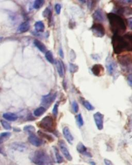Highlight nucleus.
Wrapping results in <instances>:
<instances>
[{"label":"nucleus","mask_w":132,"mask_h":165,"mask_svg":"<svg viewBox=\"0 0 132 165\" xmlns=\"http://www.w3.org/2000/svg\"><path fill=\"white\" fill-rule=\"evenodd\" d=\"M111 44L113 51L116 54L120 55L124 52H132V33L128 32L123 36L113 35Z\"/></svg>","instance_id":"1"},{"label":"nucleus","mask_w":132,"mask_h":165,"mask_svg":"<svg viewBox=\"0 0 132 165\" xmlns=\"http://www.w3.org/2000/svg\"><path fill=\"white\" fill-rule=\"evenodd\" d=\"M111 31L114 35L122 36L126 31L125 21L122 17L118 14L111 12L107 15Z\"/></svg>","instance_id":"2"},{"label":"nucleus","mask_w":132,"mask_h":165,"mask_svg":"<svg viewBox=\"0 0 132 165\" xmlns=\"http://www.w3.org/2000/svg\"><path fill=\"white\" fill-rule=\"evenodd\" d=\"M31 159L36 165H52L50 157L43 150H37L34 152Z\"/></svg>","instance_id":"3"},{"label":"nucleus","mask_w":132,"mask_h":165,"mask_svg":"<svg viewBox=\"0 0 132 165\" xmlns=\"http://www.w3.org/2000/svg\"><path fill=\"white\" fill-rule=\"evenodd\" d=\"M38 126L44 130L51 133H54L55 130L54 119L51 116H46L43 117L38 123Z\"/></svg>","instance_id":"4"},{"label":"nucleus","mask_w":132,"mask_h":165,"mask_svg":"<svg viewBox=\"0 0 132 165\" xmlns=\"http://www.w3.org/2000/svg\"><path fill=\"white\" fill-rule=\"evenodd\" d=\"M90 30L93 36L97 38H102L105 35V29L104 26L101 23H95L92 25Z\"/></svg>","instance_id":"5"},{"label":"nucleus","mask_w":132,"mask_h":165,"mask_svg":"<svg viewBox=\"0 0 132 165\" xmlns=\"http://www.w3.org/2000/svg\"><path fill=\"white\" fill-rule=\"evenodd\" d=\"M57 93H53L50 92L47 95L43 96L41 99V105L43 107L45 108H48L50 106L51 104L54 101L55 99L56 98Z\"/></svg>","instance_id":"6"},{"label":"nucleus","mask_w":132,"mask_h":165,"mask_svg":"<svg viewBox=\"0 0 132 165\" xmlns=\"http://www.w3.org/2000/svg\"><path fill=\"white\" fill-rule=\"evenodd\" d=\"M106 66L108 73L111 76H114L116 74L118 65L115 60L110 56L108 57L106 60Z\"/></svg>","instance_id":"7"},{"label":"nucleus","mask_w":132,"mask_h":165,"mask_svg":"<svg viewBox=\"0 0 132 165\" xmlns=\"http://www.w3.org/2000/svg\"><path fill=\"white\" fill-rule=\"evenodd\" d=\"M119 63L123 66H128L132 63V55L128 54L119 55L117 56Z\"/></svg>","instance_id":"8"},{"label":"nucleus","mask_w":132,"mask_h":165,"mask_svg":"<svg viewBox=\"0 0 132 165\" xmlns=\"http://www.w3.org/2000/svg\"><path fill=\"white\" fill-rule=\"evenodd\" d=\"M58 144L60 151L62 152V154L69 161H71L72 160V156L71 155L64 140H60L58 142Z\"/></svg>","instance_id":"9"},{"label":"nucleus","mask_w":132,"mask_h":165,"mask_svg":"<svg viewBox=\"0 0 132 165\" xmlns=\"http://www.w3.org/2000/svg\"><path fill=\"white\" fill-rule=\"evenodd\" d=\"M93 118L98 129L99 130H102L104 128V115L100 112H98L94 114Z\"/></svg>","instance_id":"10"},{"label":"nucleus","mask_w":132,"mask_h":165,"mask_svg":"<svg viewBox=\"0 0 132 165\" xmlns=\"http://www.w3.org/2000/svg\"><path fill=\"white\" fill-rule=\"evenodd\" d=\"M92 17L95 21L97 22V23H99L105 21L106 19L104 12L101 9L96 10L92 15Z\"/></svg>","instance_id":"11"},{"label":"nucleus","mask_w":132,"mask_h":165,"mask_svg":"<svg viewBox=\"0 0 132 165\" xmlns=\"http://www.w3.org/2000/svg\"><path fill=\"white\" fill-rule=\"evenodd\" d=\"M28 140L32 145L36 147H40L43 144V141L41 138H39V137L36 135L34 133L29 134Z\"/></svg>","instance_id":"12"},{"label":"nucleus","mask_w":132,"mask_h":165,"mask_svg":"<svg viewBox=\"0 0 132 165\" xmlns=\"http://www.w3.org/2000/svg\"><path fill=\"white\" fill-rule=\"evenodd\" d=\"M91 70L92 74L97 77L103 76L104 73V68L102 64H95L93 65Z\"/></svg>","instance_id":"13"},{"label":"nucleus","mask_w":132,"mask_h":165,"mask_svg":"<svg viewBox=\"0 0 132 165\" xmlns=\"http://www.w3.org/2000/svg\"><path fill=\"white\" fill-rule=\"evenodd\" d=\"M62 133L65 138L67 141L70 144H72V142L74 140V137L70 132V129L68 126H65L62 130Z\"/></svg>","instance_id":"14"},{"label":"nucleus","mask_w":132,"mask_h":165,"mask_svg":"<svg viewBox=\"0 0 132 165\" xmlns=\"http://www.w3.org/2000/svg\"><path fill=\"white\" fill-rule=\"evenodd\" d=\"M76 150L78 153L81 154L86 156L87 157H91L92 155L91 153L87 151V149L85 145L82 142H79L76 147Z\"/></svg>","instance_id":"15"},{"label":"nucleus","mask_w":132,"mask_h":165,"mask_svg":"<svg viewBox=\"0 0 132 165\" xmlns=\"http://www.w3.org/2000/svg\"><path fill=\"white\" fill-rule=\"evenodd\" d=\"M56 65L57 71L59 76L61 78H63L65 74V68L64 63L62 61L58 60L56 62Z\"/></svg>","instance_id":"16"},{"label":"nucleus","mask_w":132,"mask_h":165,"mask_svg":"<svg viewBox=\"0 0 132 165\" xmlns=\"http://www.w3.org/2000/svg\"><path fill=\"white\" fill-rule=\"evenodd\" d=\"M31 25L29 21H25L20 25L18 28L17 31L19 33H24L29 31Z\"/></svg>","instance_id":"17"},{"label":"nucleus","mask_w":132,"mask_h":165,"mask_svg":"<svg viewBox=\"0 0 132 165\" xmlns=\"http://www.w3.org/2000/svg\"><path fill=\"white\" fill-rule=\"evenodd\" d=\"M34 44L41 52H47V47L43 43L39 40L35 39L34 41Z\"/></svg>","instance_id":"18"},{"label":"nucleus","mask_w":132,"mask_h":165,"mask_svg":"<svg viewBox=\"0 0 132 165\" xmlns=\"http://www.w3.org/2000/svg\"><path fill=\"white\" fill-rule=\"evenodd\" d=\"M117 12L122 16H130L132 15V9L128 7H124L119 9Z\"/></svg>","instance_id":"19"},{"label":"nucleus","mask_w":132,"mask_h":165,"mask_svg":"<svg viewBox=\"0 0 132 165\" xmlns=\"http://www.w3.org/2000/svg\"><path fill=\"white\" fill-rule=\"evenodd\" d=\"M43 16L48 20L49 23H51L52 19V12L50 7H47L43 12Z\"/></svg>","instance_id":"20"},{"label":"nucleus","mask_w":132,"mask_h":165,"mask_svg":"<svg viewBox=\"0 0 132 165\" xmlns=\"http://www.w3.org/2000/svg\"><path fill=\"white\" fill-rule=\"evenodd\" d=\"M3 117L7 121H17L18 117L17 115L10 112L4 113L3 115Z\"/></svg>","instance_id":"21"},{"label":"nucleus","mask_w":132,"mask_h":165,"mask_svg":"<svg viewBox=\"0 0 132 165\" xmlns=\"http://www.w3.org/2000/svg\"><path fill=\"white\" fill-rule=\"evenodd\" d=\"M35 31L38 33H43L45 29V24L41 21H37L34 25Z\"/></svg>","instance_id":"22"},{"label":"nucleus","mask_w":132,"mask_h":165,"mask_svg":"<svg viewBox=\"0 0 132 165\" xmlns=\"http://www.w3.org/2000/svg\"><path fill=\"white\" fill-rule=\"evenodd\" d=\"M12 147L16 150L20 152L24 151L26 149V146L25 144L21 142H15L12 144Z\"/></svg>","instance_id":"23"},{"label":"nucleus","mask_w":132,"mask_h":165,"mask_svg":"<svg viewBox=\"0 0 132 165\" xmlns=\"http://www.w3.org/2000/svg\"><path fill=\"white\" fill-rule=\"evenodd\" d=\"M54 149V151L55 155L56 157V161L57 163L61 164L63 163L64 161V158L62 157V156L60 155V154L59 152L58 149L56 147H53Z\"/></svg>","instance_id":"24"},{"label":"nucleus","mask_w":132,"mask_h":165,"mask_svg":"<svg viewBox=\"0 0 132 165\" xmlns=\"http://www.w3.org/2000/svg\"><path fill=\"white\" fill-rule=\"evenodd\" d=\"M37 134H38L39 136H40L43 138H45L47 140H48L49 142H52L54 140V139L53 138L52 136L49 135V134H47L45 133L42 132L41 131L39 130L37 132Z\"/></svg>","instance_id":"25"},{"label":"nucleus","mask_w":132,"mask_h":165,"mask_svg":"<svg viewBox=\"0 0 132 165\" xmlns=\"http://www.w3.org/2000/svg\"><path fill=\"white\" fill-rule=\"evenodd\" d=\"M45 58L51 64H54L55 62L52 52L51 51H48L45 52Z\"/></svg>","instance_id":"26"},{"label":"nucleus","mask_w":132,"mask_h":165,"mask_svg":"<svg viewBox=\"0 0 132 165\" xmlns=\"http://www.w3.org/2000/svg\"><path fill=\"white\" fill-rule=\"evenodd\" d=\"M46 111V109L45 107H40L36 109H35L34 111V115L36 117H40L42 116Z\"/></svg>","instance_id":"27"},{"label":"nucleus","mask_w":132,"mask_h":165,"mask_svg":"<svg viewBox=\"0 0 132 165\" xmlns=\"http://www.w3.org/2000/svg\"><path fill=\"white\" fill-rule=\"evenodd\" d=\"M44 0H36L33 4V8L35 9H39L45 4Z\"/></svg>","instance_id":"28"},{"label":"nucleus","mask_w":132,"mask_h":165,"mask_svg":"<svg viewBox=\"0 0 132 165\" xmlns=\"http://www.w3.org/2000/svg\"><path fill=\"white\" fill-rule=\"evenodd\" d=\"M82 104L84 105V107L86 109L88 110V111H93L95 109V108L89 102L85 100H82Z\"/></svg>","instance_id":"29"},{"label":"nucleus","mask_w":132,"mask_h":165,"mask_svg":"<svg viewBox=\"0 0 132 165\" xmlns=\"http://www.w3.org/2000/svg\"><path fill=\"white\" fill-rule=\"evenodd\" d=\"M10 135L11 134L10 132H4L0 134V144L4 142L5 140H7Z\"/></svg>","instance_id":"30"},{"label":"nucleus","mask_w":132,"mask_h":165,"mask_svg":"<svg viewBox=\"0 0 132 165\" xmlns=\"http://www.w3.org/2000/svg\"><path fill=\"white\" fill-rule=\"evenodd\" d=\"M79 69V67L77 65L73 64L72 63H69V71L71 74H74L78 72Z\"/></svg>","instance_id":"31"},{"label":"nucleus","mask_w":132,"mask_h":165,"mask_svg":"<svg viewBox=\"0 0 132 165\" xmlns=\"http://www.w3.org/2000/svg\"><path fill=\"white\" fill-rule=\"evenodd\" d=\"M23 130L25 132L29 133V134H33L36 130L35 127L31 125H29L24 126Z\"/></svg>","instance_id":"32"},{"label":"nucleus","mask_w":132,"mask_h":165,"mask_svg":"<svg viewBox=\"0 0 132 165\" xmlns=\"http://www.w3.org/2000/svg\"><path fill=\"white\" fill-rule=\"evenodd\" d=\"M76 121H77V123H78V126H83V118L82 117V115L81 114H79L77 115V116H76Z\"/></svg>","instance_id":"33"},{"label":"nucleus","mask_w":132,"mask_h":165,"mask_svg":"<svg viewBox=\"0 0 132 165\" xmlns=\"http://www.w3.org/2000/svg\"><path fill=\"white\" fill-rule=\"evenodd\" d=\"M58 107H59V102H57L55 104L53 108L52 113L53 115H54V116L56 117L58 115Z\"/></svg>","instance_id":"34"},{"label":"nucleus","mask_w":132,"mask_h":165,"mask_svg":"<svg viewBox=\"0 0 132 165\" xmlns=\"http://www.w3.org/2000/svg\"><path fill=\"white\" fill-rule=\"evenodd\" d=\"M72 108L74 113H78L79 110V106L78 102L76 101H73L72 103Z\"/></svg>","instance_id":"35"},{"label":"nucleus","mask_w":132,"mask_h":165,"mask_svg":"<svg viewBox=\"0 0 132 165\" xmlns=\"http://www.w3.org/2000/svg\"><path fill=\"white\" fill-rule=\"evenodd\" d=\"M1 124H2V126H3L5 129L6 130H10L12 128V126L10 125V124L8 122H7L6 121H1Z\"/></svg>","instance_id":"36"},{"label":"nucleus","mask_w":132,"mask_h":165,"mask_svg":"<svg viewBox=\"0 0 132 165\" xmlns=\"http://www.w3.org/2000/svg\"><path fill=\"white\" fill-rule=\"evenodd\" d=\"M95 3H96V2H95V1H88V7L90 11L93 9L94 7H95Z\"/></svg>","instance_id":"37"},{"label":"nucleus","mask_w":132,"mask_h":165,"mask_svg":"<svg viewBox=\"0 0 132 165\" xmlns=\"http://www.w3.org/2000/svg\"><path fill=\"white\" fill-rule=\"evenodd\" d=\"M61 9H62V6L60 4H55V10L56 12V14L59 15L61 12Z\"/></svg>","instance_id":"38"},{"label":"nucleus","mask_w":132,"mask_h":165,"mask_svg":"<svg viewBox=\"0 0 132 165\" xmlns=\"http://www.w3.org/2000/svg\"><path fill=\"white\" fill-rule=\"evenodd\" d=\"M76 58V52L73 50H71V51H70V59H71V60L73 61L75 60Z\"/></svg>","instance_id":"39"},{"label":"nucleus","mask_w":132,"mask_h":165,"mask_svg":"<svg viewBox=\"0 0 132 165\" xmlns=\"http://www.w3.org/2000/svg\"><path fill=\"white\" fill-rule=\"evenodd\" d=\"M104 162L105 165H114L110 160L108 159H104Z\"/></svg>","instance_id":"40"},{"label":"nucleus","mask_w":132,"mask_h":165,"mask_svg":"<svg viewBox=\"0 0 132 165\" xmlns=\"http://www.w3.org/2000/svg\"><path fill=\"white\" fill-rule=\"evenodd\" d=\"M132 74H130L128 77V84L130 86H132Z\"/></svg>","instance_id":"41"},{"label":"nucleus","mask_w":132,"mask_h":165,"mask_svg":"<svg viewBox=\"0 0 132 165\" xmlns=\"http://www.w3.org/2000/svg\"><path fill=\"white\" fill-rule=\"evenodd\" d=\"M59 54L62 58L63 59L64 58V53L62 48H61V47L59 49Z\"/></svg>","instance_id":"42"},{"label":"nucleus","mask_w":132,"mask_h":165,"mask_svg":"<svg viewBox=\"0 0 132 165\" xmlns=\"http://www.w3.org/2000/svg\"><path fill=\"white\" fill-rule=\"evenodd\" d=\"M128 26L130 27L131 29H132V17H129L128 19Z\"/></svg>","instance_id":"43"},{"label":"nucleus","mask_w":132,"mask_h":165,"mask_svg":"<svg viewBox=\"0 0 132 165\" xmlns=\"http://www.w3.org/2000/svg\"><path fill=\"white\" fill-rule=\"evenodd\" d=\"M91 57H92V58H93V59L95 60H99V58H100V57L98 55H92Z\"/></svg>","instance_id":"44"},{"label":"nucleus","mask_w":132,"mask_h":165,"mask_svg":"<svg viewBox=\"0 0 132 165\" xmlns=\"http://www.w3.org/2000/svg\"><path fill=\"white\" fill-rule=\"evenodd\" d=\"M90 164L91 165H95V162H94V161H90Z\"/></svg>","instance_id":"45"},{"label":"nucleus","mask_w":132,"mask_h":165,"mask_svg":"<svg viewBox=\"0 0 132 165\" xmlns=\"http://www.w3.org/2000/svg\"><path fill=\"white\" fill-rule=\"evenodd\" d=\"M3 39V37H0V42L2 41V40Z\"/></svg>","instance_id":"46"}]
</instances>
